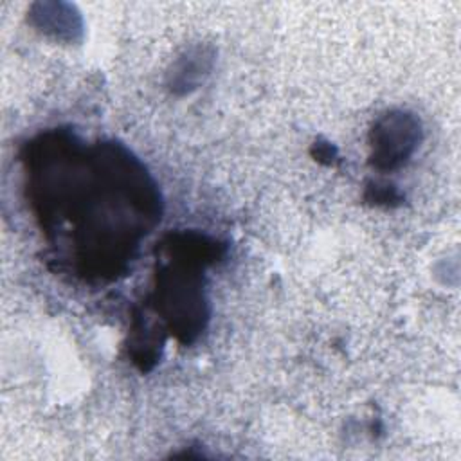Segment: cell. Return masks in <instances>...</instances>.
<instances>
[{"instance_id": "6da1fadb", "label": "cell", "mask_w": 461, "mask_h": 461, "mask_svg": "<svg viewBox=\"0 0 461 461\" xmlns=\"http://www.w3.org/2000/svg\"><path fill=\"white\" fill-rule=\"evenodd\" d=\"M421 139L420 121L402 110L382 115L371 130V160L375 167L387 171L403 166Z\"/></svg>"}]
</instances>
